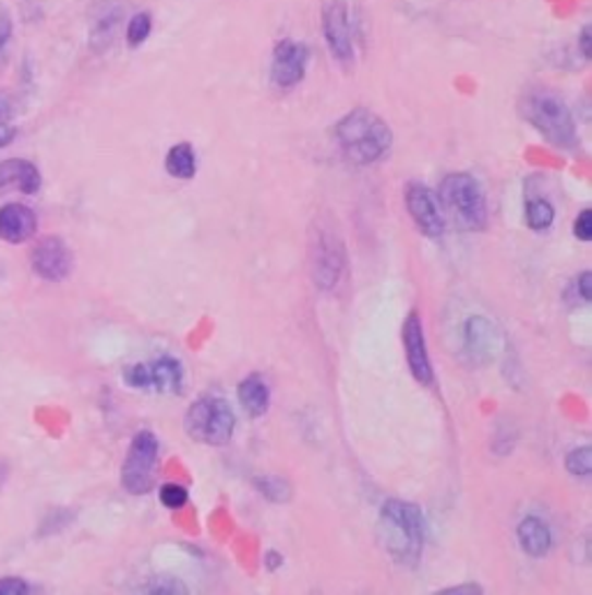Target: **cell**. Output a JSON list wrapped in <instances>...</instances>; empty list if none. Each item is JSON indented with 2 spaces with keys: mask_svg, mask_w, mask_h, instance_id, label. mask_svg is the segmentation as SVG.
<instances>
[{
  "mask_svg": "<svg viewBox=\"0 0 592 595\" xmlns=\"http://www.w3.org/2000/svg\"><path fill=\"white\" fill-rule=\"evenodd\" d=\"M379 543L400 566H414L422 556L426 528L424 514L416 505L391 498L379 510Z\"/></svg>",
  "mask_w": 592,
  "mask_h": 595,
  "instance_id": "cell-1",
  "label": "cell"
},
{
  "mask_svg": "<svg viewBox=\"0 0 592 595\" xmlns=\"http://www.w3.org/2000/svg\"><path fill=\"white\" fill-rule=\"evenodd\" d=\"M338 146L354 165H373L382 160L391 148V128L371 109H354L346 114L336 126Z\"/></svg>",
  "mask_w": 592,
  "mask_h": 595,
  "instance_id": "cell-2",
  "label": "cell"
},
{
  "mask_svg": "<svg viewBox=\"0 0 592 595\" xmlns=\"http://www.w3.org/2000/svg\"><path fill=\"white\" fill-rule=\"evenodd\" d=\"M523 114L553 146L565 151H575L579 146L577 121L560 95L551 91H534L523 103Z\"/></svg>",
  "mask_w": 592,
  "mask_h": 595,
  "instance_id": "cell-3",
  "label": "cell"
},
{
  "mask_svg": "<svg viewBox=\"0 0 592 595\" xmlns=\"http://www.w3.org/2000/svg\"><path fill=\"white\" fill-rule=\"evenodd\" d=\"M440 202L451 221L461 227L476 233L484 229L488 211L484 190L474 177L470 175H449L440 183Z\"/></svg>",
  "mask_w": 592,
  "mask_h": 595,
  "instance_id": "cell-4",
  "label": "cell"
},
{
  "mask_svg": "<svg viewBox=\"0 0 592 595\" xmlns=\"http://www.w3.org/2000/svg\"><path fill=\"white\" fill-rule=\"evenodd\" d=\"M185 431L204 445H227L234 433V413L218 396H202L185 415Z\"/></svg>",
  "mask_w": 592,
  "mask_h": 595,
  "instance_id": "cell-5",
  "label": "cell"
},
{
  "mask_svg": "<svg viewBox=\"0 0 592 595\" xmlns=\"http://www.w3.org/2000/svg\"><path fill=\"white\" fill-rule=\"evenodd\" d=\"M158 438L150 431H140L132 438V445L128 450L121 483L125 491L132 496H144L153 487V477H156V464H158Z\"/></svg>",
  "mask_w": 592,
  "mask_h": 595,
  "instance_id": "cell-6",
  "label": "cell"
},
{
  "mask_svg": "<svg viewBox=\"0 0 592 595\" xmlns=\"http://www.w3.org/2000/svg\"><path fill=\"white\" fill-rule=\"evenodd\" d=\"M322 33L334 59L340 66L354 63V35L348 0H322Z\"/></svg>",
  "mask_w": 592,
  "mask_h": 595,
  "instance_id": "cell-7",
  "label": "cell"
},
{
  "mask_svg": "<svg viewBox=\"0 0 592 595\" xmlns=\"http://www.w3.org/2000/svg\"><path fill=\"white\" fill-rule=\"evenodd\" d=\"M313 255V281L322 290H331L336 285L342 264H346V253H342V243L334 237L331 229H317L315 241L311 243Z\"/></svg>",
  "mask_w": 592,
  "mask_h": 595,
  "instance_id": "cell-8",
  "label": "cell"
},
{
  "mask_svg": "<svg viewBox=\"0 0 592 595\" xmlns=\"http://www.w3.org/2000/svg\"><path fill=\"white\" fill-rule=\"evenodd\" d=\"M309 47L297 40H280L271 53V82L278 88H292L303 82L309 70Z\"/></svg>",
  "mask_w": 592,
  "mask_h": 595,
  "instance_id": "cell-9",
  "label": "cell"
},
{
  "mask_svg": "<svg viewBox=\"0 0 592 595\" xmlns=\"http://www.w3.org/2000/svg\"><path fill=\"white\" fill-rule=\"evenodd\" d=\"M406 206L412 221L426 237H440L445 233V218L440 214V204L435 195L422 183H408L406 188Z\"/></svg>",
  "mask_w": 592,
  "mask_h": 595,
  "instance_id": "cell-10",
  "label": "cell"
},
{
  "mask_svg": "<svg viewBox=\"0 0 592 595\" xmlns=\"http://www.w3.org/2000/svg\"><path fill=\"white\" fill-rule=\"evenodd\" d=\"M403 343H406V357H408L412 376L422 382V385L431 388L433 385V367H431V359H428L424 328H422V320H419V313L408 316V320L403 324Z\"/></svg>",
  "mask_w": 592,
  "mask_h": 595,
  "instance_id": "cell-11",
  "label": "cell"
},
{
  "mask_svg": "<svg viewBox=\"0 0 592 595\" xmlns=\"http://www.w3.org/2000/svg\"><path fill=\"white\" fill-rule=\"evenodd\" d=\"M33 269L47 281H63L72 272V253L59 237L43 239L33 251Z\"/></svg>",
  "mask_w": 592,
  "mask_h": 595,
  "instance_id": "cell-12",
  "label": "cell"
},
{
  "mask_svg": "<svg viewBox=\"0 0 592 595\" xmlns=\"http://www.w3.org/2000/svg\"><path fill=\"white\" fill-rule=\"evenodd\" d=\"M466 345L468 353L476 361H491L498 355V348H503V336L495 324L482 316H474L466 322Z\"/></svg>",
  "mask_w": 592,
  "mask_h": 595,
  "instance_id": "cell-13",
  "label": "cell"
},
{
  "mask_svg": "<svg viewBox=\"0 0 592 595\" xmlns=\"http://www.w3.org/2000/svg\"><path fill=\"white\" fill-rule=\"evenodd\" d=\"M37 229L35 211L12 202L0 209V239L10 243H24L28 241Z\"/></svg>",
  "mask_w": 592,
  "mask_h": 595,
  "instance_id": "cell-14",
  "label": "cell"
},
{
  "mask_svg": "<svg viewBox=\"0 0 592 595\" xmlns=\"http://www.w3.org/2000/svg\"><path fill=\"white\" fill-rule=\"evenodd\" d=\"M40 186L43 177L33 163L22 158L0 163V195L8 193L10 188H19L26 195H35Z\"/></svg>",
  "mask_w": 592,
  "mask_h": 595,
  "instance_id": "cell-15",
  "label": "cell"
},
{
  "mask_svg": "<svg viewBox=\"0 0 592 595\" xmlns=\"http://www.w3.org/2000/svg\"><path fill=\"white\" fill-rule=\"evenodd\" d=\"M517 535H519L521 547L525 549V554L534 556V559H542V556L548 554V549H551V531L540 520V516H525V520L517 528Z\"/></svg>",
  "mask_w": 592,
  "mask_h": 595,
  "instance_id": "cell-16",
  "label": "cell"
},
{
  "mask_svg": "<svg viewBox=\"0 0 592 595\" xmlns=\"http://www.w3.org/2000/svg\"><path fill=\"white\" fill-rule=\"evenodd\" d=\"M239 401L247 415L259 417L269 410L271 392L266 388V382L259 376H247L239 385Z\"/></svg>",
  "mask_w": 592,
  "mask_h": 595,
  "instance_id": "cell-17",
  "label": "cell"
},
{
  "mask_svg": "<svg viewBox=\"0 0 592 595\" xmlns=\"http://www.w3.org/2000/svg\"><path fill=\"white\" fill-rule=\"evenodd\" d=\"M150 388L158 392H179L183 385V369L177 359L160 357L148 364Z\"/></svg>",
  "mask_w": 592,
  "mask_h": 595,
  "instance_id": "cell-18",
  "label": "cell"
},
{
  "mask_svg": "<svg viewBox=\"0 0 592 595\" xmlns=\"http://www.w3.org/2000/svg\"><path fill=\"white\" fill-rule=\"evenodd\" d=\"M165 167L171 177L177 179H193L197 171V156L195 148L190 144H177L171 146L167 158H165Z\"/></svg>",
  "mask_w": 592,
  "mask_h": 595,
  "instance_id": "cell-19",
  "label": "cell"
},
{
  "mask_svg": "<svg viewBox=\"0 0 592 595\" xmlns=\"http://www.w3.org/2000/svg\"><path fill=\"white\" fill-rule=\"evenodd\" d=\"M153 31V16L148 12H137L135 16L130 19V24H128V45L130 47H142L146 40H148V35Z\"/></svg>",
  "mask_w": 592,
  "mask_h": 595,
  "instance_id": "cell-20",
  "label": "cell"
},
{
  "mask_svg": "<svg viewBox=\"0 0 592 595\" xmlns=\"http://www.w3.org/2000/svg\"><path fill=\"white\" fill-rule=\"evenodd\" d=\"M525 218L532 229H546L551 227L553 218H556V211L546 200H532L525 206Z\"/></svg>",
  "mask_w": 592,
  "mask_h": 595,
  "instance_id": "cell-21",
  "label": "cell"
},
{
  "mask_svg": "<svg viewBox=\"0 0 592 595\" xmlns=\"http://www.w3.org/2000/svg\"><path fill=\"white\" fill-rule=\"evenodd\" d=\"M255 485L266 498H269L271 503H285L292 496L290 485L280 477H257Z\"/></svg>",
  "mask_w": 592,
  "mask_h": 595,
  "instance_id": "cell-22",
  "label": "cell"
},
{
  "mask_svg": "<svg viewBox=\"0 0 592 595\" xmlns=\"http://www.w3.org/2000/svg\"><path fill=\"white\" fill-rule=\"evenodd\" d=\"M567 471L571 475H577V477H588L590 471H592V452L588 445L575 450V452H569L567 456Z\"/></svg>",
  "mask_w": 592,
  "mask_h": 595,
  "instance_id": "cell-23",
  "label": "cell"
},
{
  "mask_svg": "<svg viewBox=\"0 0 592 595\" xmlns=\"http://www.w3.org/2000/svg\"><path fill=\"white\" fill-rule=\"evenodd\" d=\"M144 593H150V595H181V593H188V586L177 582V580H167V578H158V580H153L144 586Z\"/></svg>",
  "mask_w": 592,
  "mask_h": 595,
  "instance_id": "cell-24",
  "label": "cell"
},
{
  "mask_svg": "<svg viewBox=\"0 0 592 595\" xmlns=\"http://www.w3.org/2000/svg\"><path fill=\"white\" fill-rule=\"evenodd\" d=\"M160 501L165 508H171V510L183 508L188 503V491L179 485H165L160 489Z\"/></svg>",
  "mask_w": 592,
  "mask_h": 595,
  "instance_id": "cell-25",
  "label": "cell"
},
{
  "mask_svg": "<svg viewBox=\"0 0 592 595\" xmlns=\"http://www.w3.org/2000/svg\"><path fill=\"white\" fill-rule=\"evenodd\" d=\"M125 382L135 390H150V373L148 364H135L125 371Z\"/></svg>",
  "mask_w": 592,
  "mask_h": 595,
  "instance_id": "cell-26",
  "label": "cell"
},
{
  "mask_svg": "<svg viewBox=\"0 0 592 595\" xmlns=\"http://www.w3.org/2000/svg\"><path fill=\"white\" fill-rule=\"evenodd\" d=\"M575 235L581 239V241H590L592 239V211L590 209H583L577 223H575Z\"/></svg>",
  "mask_w": 592,
  "mask_h": 595,
  "instance_id": "cell-27",
  "label": "cell"
},
{
  "mask_svg": "<svg viewBox=\"0 0 592 595\" xmlns=\"http://www.w3.org/2000/svg\"><path fill=\"white\" fill-rule=\"evenodd\" d=\"M10 37H12V16H10L8 8L0 3V49L8 45Z\"/></svg>",
  "mask_w": 592,
  "mask_h": 595,
  "instance_id": "cell-28",
  "label": "cell"
},
{
  "mask_svg": "<svg viewBox=\"0 0 592 595\" xmlns=\"http://www.w3.org/2000/svg\"><path fill=\"white\" fill-rule=\"evenodd\" d=\"M28 591L31 586L22 580H0V595H22Z\"/></svg>",
  "mask_w": 592,
  "mask_h": 595,
  "instance_id": "cell-29",
  "label": "cell"
},
{
  "mask_svg": "<svg viewBox=\"0 0 592 595\" xmlns=\"http://www.w3.org/2000/svg\"><path fill=\"white\" fill-rule=\"evenodd\" d=\"M579 49H581L583 59L590 61V56H592V31H590V26H583V31L579 35Z\"/></svg>",
  "mask_w": 592,
  "mask_h": 595,
  "instance_id": "cell-30",
  "label": "cell"
},
{
  "mask_svg": "<svg viewBox=\"0 0 592 595\" xmlns=\"http://www.w3.org/2000/svg\"><path fill=\"white\" fill-rule=\"evenodd\" d=\"M577 287H579V293H581V299L583 301H590L592 293H590V272H583L577 281Z\"/></svg>",
  "mask_w": 592,
  "mask_h": 595,
  "instance_id": "cell-31",
  "label": "cell"
},
{
  "mask_svg": "<svg viewBox=\"0 0 592 595\" xmlns=\"http://www.w3.org/2000/svg\"><path fill=\"white\" fill-rule=\"evenodd\" d=\"M14 140V128H10L5 121H0V148L8 146Z\"/></svg>",
  "mask_w": 592,
  "mask_h": 595,
  "instance_id": "cell-32",
  "label": "cell"
},
{
  "mask_svg": "<svg viewBox=\"0 0 592 595\" xmlns=\"http://www.w3.org/2000/svg\"><path fill=\"white\" fill-rule=\"evenodd\" d=\"M447 595H456V593H484L482 586H476V584H466V586H456V588H447L443 591Z\"/></svg>",
  "mask_w": 592,
  "mask_h": 595,
  "instance_id": "cell-33",
  "label": "cell"
},
{
  "mask_svg": "<svg viewBox=\"0 0 592 595\" xmlns=\"http://www.w3.org/2000/svg\"><path fill=\"white\" fill-rule=\"evenodd\" d=\"M10 114H12L10 100L5 98V95H3V93H0V121H5V119H10Z\"/></svg>",
  "mask_w": 592,
  "mask_h": 595,
  "instance_id": "cell-34",
  "label": "cell"
},
{
  "mask_svg": "<svg viewBox=\"0 0 592 595\" xmlns=\"http://www.w3.org/2000/svg\"><path fill=\"white\" fill-rule=\"evenodd\" d=\"M276 566H280V554H269V570H276Z\"/></svg>",
  "mask_w": 592,
  "mask_h": 595,
  "instance_id": "cell-35",
  "label": "cell"
}]
</instances>
